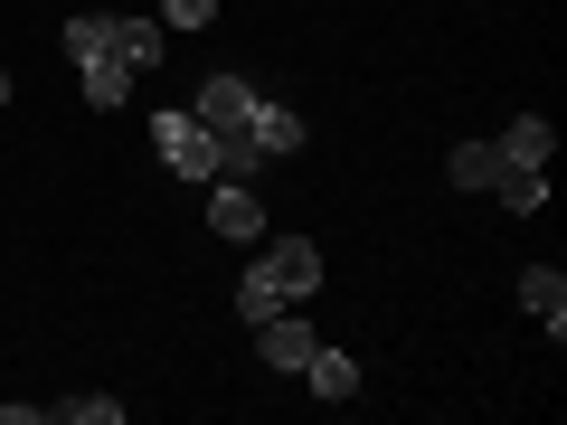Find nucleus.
<instances>
[{"instance_id":"1","label":"nucleus","mask_w":567,"mask_h":425,"mask_svg":"<svg viewBox=\"0 0 567 425\" xmlns=\"http://www.w3.org/2000/svg\"><path fill=\"white\" fill-rule=\"evenodd\" d=\"M312 293H322V246L275 237V246H256V256H246V274H237V322L293 312V303H312Z\"/></svg>"},{"instance_id":"2","label":"nucleus","mask_w":567,"mask_h":425,"mask_svg":"<svg viewBox=\"0 0 567 425\" xmlns=\"http://www.w3.org/2000/svg\"><path fill=\"white\" fill-rule=\"evenodd\" d=\"M58 48H66V66H76V85H85V104H95V114H114L123 95H133V66L114 58V10H76V20L58 29Z\"/></svg>"},{"instance_id":"3","label":"nucleus","mask_w":567,"mask_h":425,"mask_svg":"<svg viewBox=\"0 0 567 425\" xmlns=\"http://www.w3.org/2000/svg\"><path fill=\"white\" fill-rule=\"evenodd\" d=\"M152 152L171 162V180H218V133H208L189 104H162V114H152Z\"/></svg>"},{"instance_id":"4","label":"nucleus","mask_w":567,"mask_h":425,"mask_svg":"<svg viewBox=\"0 0 567 425\" xmlns=\"http://www.w3.org/2000/svg\"><path fill=\"white\" fill-rule=\"evenodd\" d=\"M256 85H246V76H199V95H189V114H199L208 123V133H218V142H246V152H256ZM256 162H265V152H256Z\"/></svg>"},{"instance_id":"5","label":"nucleus","mask_w":567,"mask_h":425,"mask_svg":"<svg viewBox=\"0 0 567 425\" xmlns=\"http://www.w3.org/2000/svg\"><path fill=\"white\" fill-rule=\"evenodd\" d=\"M256 360L275 369V379H293V369L312 360V322H303V303H293V312H265V322H256Z\"/></svg>"},{"instance_id":"6","label":"nucleus","mask_w":567,"mask_h":425,"mask_svg":"<svg viewBox=\"0 0 567 425\" xmlns=\"http://www.w3.org/2000/svg\"><path fill=\"white\" fill-rule=\"evenodd\" d=\"M208 227H218L227 246H256V237H265V199H256V180H218V189H208Z\"/></svg>"},{"instance_id":"7","label":"nucleus","mask_w":567,"mask_h":425,"mask_svg":"<svg viewBox=\"0 0 567 425\" xmlns=\"http://www.w3.org/2000/svg\"><path fill=\"white\" fill-rule=\"evenodd\" d=\"M492 152H502L511 170H548L558 162V133H548V114H511L502 133H492Z\"/></svg>"},{"instance_id":"8","label":"nucleus","mask_w":567,"mask_h":425,"mask_svg":"<svg viewBox=\"0 0 567 425\" xmlns=\"http://www.w3.org/2000/svg\"><path fill=\"white\" fill-rule=\"evenodd\" d=\"M293 379H303L322 406H350V397H360V360H350V350H322V341H312V360L293 369Z\"/></svg>"},{"instance_id":"9","label":"nucleus","mask_w":567,"mask_h":425,"mask_svg":"<svg viewBox=\"0 0 567 425\" xmlns=\"http://www.w3.org/2000/svg\"><path fill=\"white\" fill-rule=\"evenodd\" d=\"M520 312L548 322V341L567 331V274H558V265H529V274H520Z\"/></svg>"},{"instance_id":"10","label":"nucleus","mask_w":567,"mask_h":425,"mask_svg":"<svg viewBox=\"0 0 567 425\" xmlns=\"http://www.w3.org/2000/svg\"><path fill=\"white\" fill-rule=\"evenodd\" d=\"M502 152H492V142H454V152H445V180L454 189H483V199H492V189H502Z\"/></svg>"},{"instance_id":"11","label":"nucleus","mask_w":567,"mask_h":425,"mask_svg":"<svg viewBox=\"0 0 567 425\" xmlns=\"http://www.w3.org/2000/svg\"><path fill=\"white\" fill-rule=\"evenodd\" d=\"M162 48H171L162 20H123V10H114V58L133 66V76H152V66H162Z\"/></svg>"},{"instance_id":"12","label":"nucleus","mask_w":567,"mask_h":425,"mask_svg":"<svg viewBox=\"0 0 567 425\" xmlns=\"http://www.w3.org/2000/svg\"><path fill=\"white\" fill-rule=\"evenodd\" d=\"M256 152H265V162H293V152H303V114L265 95V104H256Z\"/></svg>"},{"instance_id":"13","label":"nucleus","mask_w":567,"mask_h":425,"mask_svg":"<svg viewBox=\"0 0 567 425\" xmlns=\"http://www.w3.org/2000/svg\"><path fill=\"white\" fill-rule=\"evenodd\" d=\"M492 199H502L511 218H539V208H548V170H502V189H492Z\"/></svg>"},{"instance_id":"14","label":"nucleus","mask_w":567,"mask_h":425,"mask_svg":"<svg viewBox=\"0 0 567 425\" xmlns=\"http://www.w3.org/2000/svg\"><path fill=\"white\" fill-rule=\"evenodd\" d=\"M48 425H123V397H48Z\"/></svg>"},{"instance_id":"15","label":"nucleus","mask_w":567,"mask_h":425,"mask_svg":"<svg viewBox=\"0 0 567 425\" xmlns=\"http://www.w3.org/2000/svg\"><path fill=\"white\" fill-rule=\"evenodd\" d=\"M162 20L171 29H208V20H218V0H162Z\"/></svg>"},{"instance_id":"16","label":"nucleus","mask_w":567,"mask_h":425,"mask_svg":"<svg viewBox=\"0 0 567 425\" xmlns=\"http://www.w3.org/2000/svg\"><path fill=\"white\" fill-rule=\"evenodd\" d=\"M0 425H48V406L39 397H10V406H0Z\"/></svg>"},{"instance_id":"17","label":"nucleus","mask_w":567,"mask_h":425,"mask_svg":"<svg viewBox=\"0 0 567 425\" xmlns=\"http://www.w3.org/2000/svg\"><path fill=\"white\" fill-rule=\"evenodd\" d=\"M10 95H20V76H10V66H0V104H10Z\"/></svg>"}]
</instances>
